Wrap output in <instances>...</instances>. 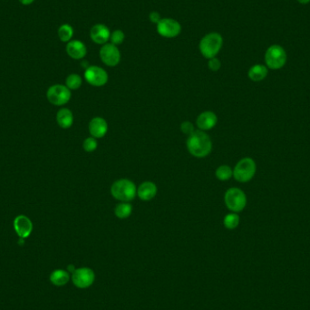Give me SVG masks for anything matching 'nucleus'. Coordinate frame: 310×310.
<instances>
[{"label":"nucleus","mask_w":310,"mask_h":310,"mask_svg":"<svg viewBox=\"0 0 310 310\" xmlns=\"http://www.w3.org/2000/svg\"><path fill=\"white\" fill-rule=\"evenodd\" d=\"M57 122L58 125L63 129H68L74 124V115L68 108H62L58 111L57 114Z\"/></svg>","instance_id":"obj_18"},{"label":"nucleus","mask_w":310,"mask_h":310,"mask_svg":"<svg viewBox=\"0 0 310 310\" xmlns=\"http://www.w3.org/2000/svg\"><path fill=\"white\" fill-rule=\"evenodd\" d=\"M34 1H35V0H19V2H20L22 5H30Z\"/></svg>","instance_id":"obj_31"},{"label":"nucleus","mask_w":310,"mask_h":310,"mask_svg":"<svg viewBox=\"0 0 310 310\" xmlns=\"http://www.w3.org/2000/svg\"><path fill=\"white\" fill-rule=\"evenodd\" d=\"M48 101L57 106L68 103L71 99V90L63 84H55L47 90Z\"/></svg>","instance_id":"obj_7"},{"label":"nucleus","mask_w":310,"mask_h":310,"mask_svg":"<svg viewBox=\"0 0 310 310\" xmlns=\"http://www.w3.org/2000/svg\"><path fill=\"white\" fill-rule=\"evenodd\" d=\"M217 123V115L212 111H205L197 117L196 125L199 130L203 132L214 128Z\"/></svg>","instance_id":"obj_14"},{"label":"nucleus","mask_w":310,"mask_h":310,"mask_svg":"<svg viewBox=\"0 0 310 310\" xmlns=\"http://www.w3.org/2000/svg\"><path fill=\"white\" fill-rule=\"evenodd\" d=\"M157 32L165 38H174L181 34V24L172 18H161L157 24Z\"/></svg>","instance_id":"obj_9"},{"label":"nucleus","mask_w":310,"mask_h":310,"mask_svg":"<svg viewBox=\"0 0 310 310\" xmlns=\"http://www.w3.org/2000/svg\"><path fill=\"white\" fill-rule=\"evenodd\" d=\"M149 18L152 21V23H155V24H158L160 22V19H161L160 14L158 12H156V11H154V12L151 13L150 15H149Z\"/></svg>","instance_id":"obj_30"},{"label":"nucleus","mask_w":310,"mask_h":310,"mask_svg":"<svg viewBox=\"0 0 310 310\" xmlns=\"http://www.w3.org/2000/svg\"><path fill=\"white\" fill-rule=\"evenodd\" d=\"M215 175L220 181H228L233 177V170L228 165H221L215 171Z\"/></svg>","instance_id":"obj_24"},{"label":"nucleus","mask_w":310,"mask_h":310,"mask_svg":"<svg viewBox=\"0 0 310 310\" xmlns=\"http://www.w3.org/2000/svg\"><path fill=\"white\" fill-rule=\"evenodd\" d=\"M100 58L102 62L107 67L114 68L119 65L121 61V53L118 47L111 43L103 45L100 49Z\"/></svg>","instance_id":"obj_10"},{"label":"nucleus","mask_w":310,"mask_h":310,"mask_svg":"<svg viewBox=\"0 0 310 310\" xmlns=\"http://www.w3.org/2000/svg\"><path fill=\"white\" fill-rule=\"evenodd\" d=\"M132 212H133V206L130 202H121L114 208L115 216L121 220L129 218Z\"/></svg>","instance_id":"obj_20"},{"label":"nucleus","mask_w":310,"mask_h":310,"mask_svg":"<svg viewBox=\"0 0 310 310\" xmlns=\"http://www.w3.org/2000/svg\"><path fill=\"white\" fill-rule=\"evenodd\" d=\"M298 1L300 2V4H303V5L309 4L310 2V0H298Z\"/></svg>","instance_id":"obj_33"},{"label":"nucleus","mask_w":310,"mask_h":310,"mask_svg":"<svg viewBox=\"0 0 310 310\" xmlns=\"http://www.w3.org/2000/svg\"><path fill=\"white\" fill-rule=\"evenodd\" d=\"M68 270H69V271H71L73 274V273L75 272V270H76L75 267H74V265H69V266H68Z\"/></svg>","instance_id":"obj_32"},{"label":"nucleus","mask_w":310,"mask_h":310,"mask_svg":"<svg viewBox=\"0 0 310 310\" xmlns=\"http://www.w3.org/2000/svg\"><path fill=\"white\" fill-rule=\"evenodd\" d=\"M83 83L82 78L78 74H71L66 80V86L70 90H78Z\"/></svg>","instance_id":"obj_23"},{"label":"nucleus","mask_w":310,"mask_h":310,"mask_svg":"<svg viewBox=\"0 0 310 310\" xmlns=\"http://www.w3.org/2000/svg\"><path fill=\"white\" fill-rule=\"evenodd\" d=\"M111 194L117 201L130 202L137 195V188L131 180L120 179L112 184Z\"/></svg>","instance_id":"obj_2"},{"label":"nucleus","mask_w":310,"mask_h":310,"mask_svg":"<svg viewBox=\"0 0 310 310\" xmlns=\"http://www.w3.org/2000/svg\"><path fill=\"white\" fill-rule=\"evenodd\" d=\"M57 34H58V37L61 41L65 42V43L68 42H68L71 41L73 36H74V29L70 25L64 24L58 28Z\"/></svg>","instance_id":"obj_22"},{"label":"nucleus","mask_w":310,"mask_h":310,"mask_svg":"<svg viewBox=\"0 0 310 310\" xmlns=\"http://www.w3.org/2000/svg\"><path fill=\"white\" fill-rule=\"evenodd\" d=\"M208 67H209L211 71L217 72V71L220 70L221 67H222V63H221V61L218 59L217 57H213V58L209 59Z\"/></svg>","instance_id":"obj_29"},{"label":"nucleus","mask_w":310,"mask_h":310,"mask_svg":"<svg viewBox=\"0 0 310 310\" xmlns=\"http://www.w3.org/2000/svg\"><path fill=\"white\" fill-rule=\"evenodd\" d=\"M84 79L89 84L101 87L108 82V74L103 68L97 66H90L84 71Z\"/></svg>","instance_id":"obj_8"},{"label":"nucleus","mask_w":310,"mask_h":310,"mask_svg":"<svg viewBox=\"0 0 310 310\" xmlns=\"http://www.w3.org/2000/svg\"><path fill=\"white\" fill-rule=\"evenodd\" d=\"M181 131L182 134L189 136V135H191L195 131V129H194V125L191 124V122L186 121V122H183L181 124Z\"/></svg>","instance_id":"obj_28"},{"label":"nucleus","mask_w":310,"mask_h":310,"mask_svg":"<svg viewBox=\"0 0 310 310\" xmlns=\"http://www.w3.org/2000/svg\"><path fill=\"white\" fill-rule=\"evenodd\" d=\"M14 228L21 238H27L32 232L33 224L31 221L25 215H19L14 221Z\"/></svg>","instance_id":"obj_15"},{"label":"nucleus","mask_w":310,"mask_h":310,"mask_svg":"<svg viewBox=\"0 0 310 310\" xmlns=\"http://www.w3.org/2000/svg\"><path fill=\"white\" fill-rule=\"evenodd\" d=\"M257 170L253 159L246 157L238 161L233 169V177L239 182H248L252 180Z\"/></svg>","instance_id":"obj_5"},{"label":"nucleus","mask_w":310,"mask_h":310,"mask_svg":"<svg viewBox=\"0 0 310 310\" xmlns=\"http://www.w3.org/2000/svg\"><path fill=\"white\" fill-rule=\"evenodd\" d=\"M94 279V272L89 268L76 269L72 275L73 283L79 289H87L93 285Z\"/></svg>","instance_id":"obj_11"},{"label":"nucleus","mask_w":310,"mask_h":310,"mask_svg":"<svg viewBox=\"0 0 310 310\" xmlns=\"http://www.w3.org/2000/svg\"><path fill=\"white\" fill-rule=\"evenodd\" d=\"M265 62L268 68L273 70L283 68L287 62V53L284 48L278 45L269 47L265 54Z\"/></svg>","instance_id":"obj_6"},{"label":"nucleus","mask_w":310,"mask_h":310,"mask_svg":"<svg viewBox=\"0 0 310 310\" xmlns=\"http://www.w3.org/2000/svg\"><path fill=\"white\" fill-rule=\"evenodd\" d=\"M66 49L68 56L76 60L83 59L87 53L85 45L80 40H71L68 42Z\"/></svg>","instance_id":"obj_16"},{"label":"nucleus","mask_w":310,"mask_h":310,"mask_svg":"<svg viewBox=\"0 0 310 310\" xmlns=\"http://www.w3.org/2000/svg\"><path fill=\"white\" fill-rule=\"evenodd\" d=\"M69 279H70V276L68 274V272L62 270V269L55 270L50 276V280H51L52 283L56 285V286H59V287L68 284Z\"/></svg>","instance_id":"obj_21"},{"label":"nucleus","mask_w":310,"mask_h":310,"mask_svg":"<svg viewBox=\"0 0 310 310\" xmlns=\"http://www.w3.org/2000/svg\"><path fill=\"white\" fill-rule=\"evenodd\" d=\"M89 133L95 139L103 138L107 134L108 124L102 117H94L89 123Z\"/></svg>","instance_id":"obj_13"},{"label":"nucleus","mask_w":310,"mask_h":310,"mask_svg":"<svg viewBox=\"0 0 310 310\" xmlns=\"http://www.w3.org/2000/svg\"><path fill=\"white\" fill-rule=\"evenodd\" d=\"M223 224L228 230H234V229L238 227V224H239V216L235 212L227 214L224 217Z\"/></svg>","instance_id":"obj_25"},{"label":"nucleus","mask_w":310,"mask_h":310,"mask_svg":"<svg viewBox=\"0 0 310 310\" xmlns=\"http://www.w3.org/2000/svg\"><path fill=\"white\" fill-rule=\"evenodd\" d=\"M97 146H98V143H97L96 139L93 137H88L83 141V150L87 152V153H93L97 149Z\"/></svg>","instance_id":"obj_27"},{"label":"nucleus","mask_w":310,"mask_h":310,"mask_svg":"<svg viewBox=\"0 0 310 310\" xmlns=\"http://www.w3.org/2000/svg\"><path fill=\"white\" fill-rule=\"evenodd\" d=\"M111 31L103 24H96L90 30V37L97 45H105L110 40Z\"/></svg>","instance_id":"obj_12"},{"label":"nucleus","mask_w":310,"mask_h":310,"mask_svg":"<svg viewBox=\"0 0 310 310\" xmlns=\"http://www.w3.org/2000/svg\"><path fill=\"white\" fill-rule=\"evenodd\" d=\"M124 39H125V35H124V32L120 30V29L114 30L113 33H111L110 42H111V44H113L116 47L122 45L124 43Z\"/></svg>","instance_id":"obj_26"},{"label":"nucleus","mask_w":310,"mask_h":310,"mask_svg":"<svg viewBox=\"0 0 310 310\" xmlns=\"http://www.w3.org/2000/svg\"><path fill=\"white\" fill-rule=\"evenodd\" d=\"M157 186L153 181H145L137 188V196L142 201L149 202L153 200L157 194Z\"/></svg>","instance_id":"obj_17"},{"label":"nucleus","mask_w":310,"mask_h":310,"mask_svg":"<svg viewBox=\"0 0 310 310\" xmlns=\"http://www.w3.org/2000/svg\"><path fill=\"white\" fill-rule=\"evenodd\" d=\"M223 45V38L222 35L216 32H212L202 37L199 45V48L203 57L207 59H211L213 57H216L222 50Z\"/></svg>","instance_id":"obj_3"},{"label":"nucleus","mask_w":310,"mask_h":310,"mask_svg":"<svg viewBox=\"0 0 310 310\" xmlns=\"http://www.w3.org/2000/svg\"><path fill=\"white\" fill-rule=\"evenodd\" d=\"M186 145L189 153L196 158H204L212 153V139L205 132L201 130L194 131L189 135Z\"/></svg>","instance_id":"obj_1"},{"label":"nucleus","mask_w":310,"mask_h":310,"mask_svg":"<svg viewBox=\"0 0 310 310\" xmlns=\"http://www.w3.org/2000/svg\"><path fill=\"white\" fill-rule=\"evenodd\" d=\"M248 78L253 82H260L267 78L268 68L263 65H255L248 70Z\"/></svg>","instance_id":"obj_19"},{"label":"nucleus","mask_w":310,"mask_h":310,"mask_svg":"<svg viewBox=\"0 0 310 310\" xmlns=\"http://www.w3.org/2000/svg\"><path fill=\"white\" fill-rule=\"evenodd\" d=\"M225 205L231 212H242L247 205V197L244 191L238 188L229 189L224 195Z\"/></svg>","instance_id":"obj_4"}]
</instances>
